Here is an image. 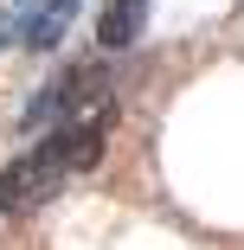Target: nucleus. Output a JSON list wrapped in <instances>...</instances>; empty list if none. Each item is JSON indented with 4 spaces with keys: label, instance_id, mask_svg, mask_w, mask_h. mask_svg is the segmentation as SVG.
I'll return each instance as SVG.
<instances>
[{
    "label": "nucleus",
    "instance_id": "f257e3e1",
    "mask_svg": "<svg viewBox=\"0 0 244 250\" xmlns=\"http://www.w3.org/2000/svg\"><path fill=\"white\" fill-rule=\"evenodd\" d=\"M110 135H116V103L110 96H96L90 109H77L58 128L32 135L20 154L0 167V218H26L39 206H52L77 173H90L110 154Z\"/></svg>",
    "mask_w": 244,
    "mask_h": 250
},
{
    "label": "nucleus",
    "instance_id": "f03ea898",
    "mask_svg": "<svg viewBox=\"0 0 244 250\" xmlns=\"http://www.w3.org/2000/svg\"><path fill=\"white\" fill-rule=\"evenodd\" d=\"M96 90H103V71H96L90 58H84V64H65L52 83H39V90L26 96V109H20V135L32 141V135H45V128H58L65 116H77V109L96 103Z\"/></svg>",
    "mask_w": 244,
    "mask_h": 250
},
{
    "label": "nucleus",
    "instance_id": "7ed1b4c3",
    "mask_svg": "<svg viewBox=\"0 0 244 250\" xmlns=\"http://www.w3.org/2000/svg\"><path fill=\"white\" fill-rule=\"evenodd\" d=\"M84 13V0H20L13 13V45L20 52H58Z\"/></svg>",
    "mask_w": 244,
    "mask_h": 250
},
{
    "label": "nucleus",
    "instance_id": "20e7f679",
    "mask_svg": "<svg viewBox=\"0 0 244 250\" xmlns=\"http://www.w3.org/2000/svg\"><path fill=\"white\" fill-rule=\"evenodd\" d=\"M148 13H155V0H103V13H96V45H103V52H129V45L148 32Z\"/></svg>",
    "mask_w": 244,
    "mask_h": 250
},
{
    "label": "nucleus",
    "instance_id": "39448f33",
    "mask_svg": "<svg viewBox=\"0 0 244 250\" xmlns=\"http://www.w3.org/2000/svg\"><path fill=\"white\" fill-rule=\"evenodd\" d=\"M7 39H13V26H7V32H0V45H7Z\"/></svg>",
    "mask_w": 244,
    "mask_h": 250
}]
</instances>
